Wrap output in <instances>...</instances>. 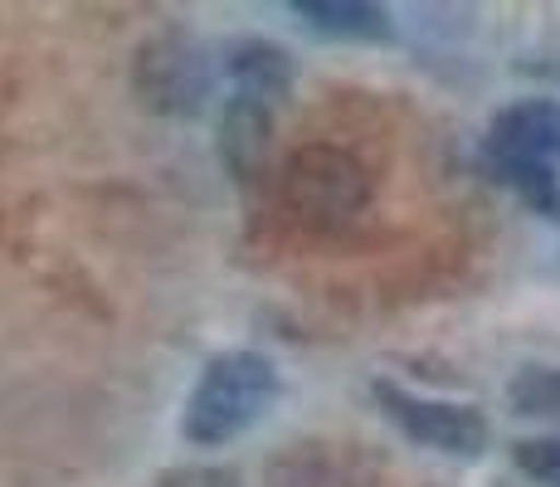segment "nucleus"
Masks as SVG:
<instances>
[{
  "label": "nucleus",
  "mask_w": 560,
  "mask_h": 487,
  "mask_svg": "<svg viewBox=\"0 0 560 487\" xmlns=\"http://www.w3.org/2000/svg\"><path fill=\"white\" fill-rule=\"evenodd\" d=\"M278 399V366L264 351H220L205 361L180 409V434L196 449H214V443L240 439L249 425L273 409Z\"/></svg>",
  "instance_id": "nucleus-1"
},
{
  "label": "nucleus",
  "mask_w": 560,
  "mask_h": 487,
  "mask_svg": "<svg viewBox=\"0 0 560 487\" xmlns=\"http://www.w3.org/2000/svg\"><path fill=\"white\" fill-rule=\"evenodd\" d=\"M488 156L532 205L560 210V103L532 97V103L498 113V123L488 132Z\"/></svg>",
  "instance_id": "nucleus-2"
},
{
  "label": "nucleus",
  "mask_w": 560,
  "mask_h": 487,
  "mask_svg": "<svg viewBox=\"0 0 560 487\" xmlns=\"http://www.w3.org/2000/svg\"><path fill=\"white\" fill-rule=\"evenodd\" d=\"M283 200L298 220L317 224V230H341L371 205V176L351 151L312 142L288 156Z\"/></svg>",
  "instance_id": "nucleus-3"
},
{
  "label": "nucleus",
  "mask_w": 560,
  "mask_h": 487,
  "mask_svg": "<svg viewBox=\"0 0 560 487\" xmlns=\"http://www.w3.org/2000/svg\"><path fill=\"white\" fill-rule=\"evenodd\" d=\"M371 395H375V405L385 409V419H390L405 439L424 443V449L448 453V459H472V453L488 449V419L472 405L415 395V390H400L395 381H375Z\"/></svg>",
  "instance_id": "nucleus-4"
},
{
  "label": "nucleus",
  "mask_w": 560,
  "mask_h": 487,
  "mask_svg": "<svg viewBox=\"0 0 560 487\" xmlns=\"http://www.w3.org/2000/svg\"><path fill=\"white\" fill-rule=\"evenodd\" d=\"M132 83L152 113L190 117L210 97V59L190 35H156L137 49Z\"/></svg>",
  "instance_id": "nucleus-5"
},
{
  "label": "nucleus",
  "mask_w": 560,
  "mask_h": 487,
  "mask_svg": "<svg viewBox=\"0 0 560 487\" xmlns=\"http://www.w3.org/2000/svg\"><path fill=\"white\" fill-rule=\"evenodd\" d=\"M224 69H230V83L240 97H254L264 107H278L288 93H293V54L273 39H240L230 54H224Z\"/></svg>",
  "instance_id": "nucleus-6"
},
{
  "label": "nucleus",
  "mask_w": 560,
  "mask_h": 487,
  "mask_svg": "<svg viewBox=\"0 0 560 487\" xmlns=\"http://www.w3.org/2000/svg\"><path fill=\"white\" fill-rule=\"evenodd\" d=\"M268 132H273V107L234 93L230 107H224V117H220V156L230 161V171L240 181H249L254 166L264 161Z\"/></svg>",
  "instance_id": "nucleus-7"
},
{
  "label": "nucleus",
  "mask_w": 560,
  "mask_h": 487,
  "mask_svg": "<svg viewBox=\"0 0 560 487\" xmlns=\"http://www.w3.org/2000/svg\"><path fill=\"white\" fill-rule=\"evenodd\" d=\"M298 20H307L317 35H331V39H381L390 35V15L371 0H293Z\"/></svg>",
  "instance_id": "nucleus-8"
},
{
  "label": "nucleus",
  "mask_w": 560,
  "mask_h": 487,
  "mask_svg": "<svg viewBox=\"0 0 560 487\" xmlns=\"http://www.w3.org/2000/svg\"><path fill=\"white\" fill-rule=\"evenodd\" d=\"M268 487H351L347 463L327 453V443H288L268 463Z\"/></svg>",
  "instance_id": "nucleus-9"
},
{
  "label": "nucleus",
  "mask_w": 560,
  "mask_h": 487,
  "mask_svg": "<svg viewBox=\"0 0 560 487\" xmlns=\"http://www.w3.org/2000/svg\"><path fill=\"white\" fill-rule=\"evenodd\" d=\"M508 399L516 415H560V366H526L512 375Z\"/></svg>",
  "instance_id": "nucleus-10"
},
{
  "label": "nucleus",
  "mask_w": 560,
  "mask_h": 487,
  "mask_svg": "<svg viewBox=\"0 0 560 487\" xmlns=\"http://www.w3.org/2000/svg\"><path fill=\"white\" fill-rule=\"evenodd\" d=\"M516 468L541 487H560V434H541V439H522L512 449Z\"/></svg>",
  "instance_id": "nucleus-11"
},
{
  "label": "nucleus",
  "mask_w": 560,
  "mask_h": 487,
  "mask_svg": "<svg viewBox=\"0 0 560 487\" xmlns=\"http://www.w3.org/2000/svg\"><path fill=\"white\" fill-rule=\"evenodd\" d=\"M156 487H244L234 468H214V463H180L156 478Z\"/></svg>",
  "instance_id": "nucleus-12"
}]
</instances>
